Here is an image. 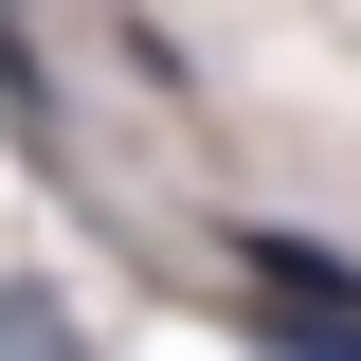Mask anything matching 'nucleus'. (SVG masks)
<instances>
[{
  "instance_id": "1",
  "label": "nucleus",
  "mask_w": 361,
  "mask_h": 361,
  "mask_svg": "<svg viewBox=\"0 0 361 361\" xmlns=\"http://www.w3.org/2000/svg\"><path fill=\"white\" fill-rule=\"evenodd\" d=\"M235 271L253 289H307V307H361V253L343 235H289V217H235Z\"/></svg>"
},
{
  "instance_id": "3",
  "label": "nucleus",
  "mask_w": 361,
  "mask_h": 361,
  "mask_svg": "<svg viewBox=\"0 0 361 361\" xmlns=\"http://www.w3.org/2000/svg\"><path fill=\"white\" fill-rule=\"evenodd\" d=\"M0 325H18V361H90L73 307H54V271H18V289H0Z\"/></svg>"
},
{
  "instance_id": "2",
  "label": "nucleus",
  "mask_w": 361,
  "mask_h": 361,
  "mask_svg": "<svg viewBox=\"0 0 361 361\" xmlns=\"http://www.w3.org/2000/svg\"><path fill=\"white\" fill-rule=\"evenodd\" d=\"M253 361H361V307H307V289H253Z\"/></svg>"
}]
</instances>
